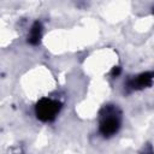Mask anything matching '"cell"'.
Returning <instances> with one entry per match:
<instances>
[{
  "mask_svg": "<svg viewBox=\"0 0 154 154\" xmlns=\"http://www.w3.org/2000/svg\"><path fill=\"white\" fill-rule=\"evenodd\" d=\"M59 112V103L53 100H42L36 107V114L41 120H51Z\"/></svg>",
  "mask_w": 154,
  "mask_h": 154,
  "instance_id": "1",
  "label": "cell"
},
{
  "mask_svg": "<svg viewBox=\"0 0 154 154\" xmlns=\"http://www.w3.org/2000/svg\"><path fill=\"white\" fill-rule=\"evenodd\" d=\"M118 128H119V122L116 117H106L101 122V125H100L101 132L105 136H111V135L116 134Z\"/></svg>",
  "mask_w": 154,
  "mask_h": 154,
  "instance_id": "2",
  "label": "cell"
}]
</instances>
